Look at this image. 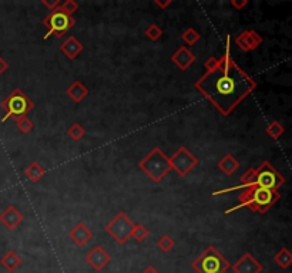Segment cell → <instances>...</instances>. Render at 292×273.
Listing matches in <instances>:
<instances>
[{"label":"cell","instance_id":"cell-1","mask_svg":"<svg viewBox=\"0 0 292 273\" xmlns=\"http://www.w3.org/2000/svg\"><path fill=\"white\" fill-rule=\"evenodd\" d=\"M225 54L208 57L206 73L196 81V90L224 117L229 116L257 88V83L231 57V36H227Z\"/></svg>","mask_w":292,"mask_h":273},{"label":"cell","instance_id":"cell-2","mask_svg":"<svg viewBox=\"0 0 292 273\" xmlns=\"http://www.w3.org/2000/svg\"><path fill=\"white\" fill-rule=\"evenodd\" d=\"M279 198L281 195L278 194V191H271L260 187H248L241 189V194L238 196L239 205L227 209L225 215H229L241 208H248L258 213H267L279 201Z\"/></svg>","mask_w":292,"mask_h":273},{"label":"cell","instance_id":"cell-3","mask_svg":"<svg viewBox=\"0 0 292 273\" xmlns=\"http://www.w3.org/2000/svg\"><path fill=\"white\" fill-rule=\"evenodd\" d=\"M138 167L153 182H157V184L164 180V177L168 172L173 171L170 165V158L157 147L151 149L150 152L142 158L138 162Z\"/></svg>","mask_w":292,"mask_h":273},{"label":"cell","instance_id":"cell-4","mask_svg":"<svg viewBox=\"0 0 292 273\" xmlns=\"http://www.w3.org/2000/svg\"><path fill=\"white\" fill-rule=\"evenodd\" d=\"M197 273H225L231 269V263L214 246H207L198 258L191 263Z\"/></svg>","mask_w":292,"mask_h":273},{"label":"cell","instance_id":"cell-5","mask_svg":"<svg viewBox=\"0 0 292 273\" xmlns=\"http://www.w3.org/2000/svg\"><path fill=\"white\" fill-rule=\"evenodd\" d=\"M0 107L5 111V116L2 117V121L5 123V121H8L9 118L16 120L19 117H26L34 108V102L20 88H15L3 100Z\"/></svg>","mask_w":292,"mask_h":273},{"label":"cell","instance_id":"cell-6","mask_svg":"<svg viewBox=\"0 0 292 273\" xmlns=\"http://www.w3.org/2000/svg\"><path fill=\"white\" fill-rule=\"evenodd\" d=\"M43 24L47 27V33L44 36V40H47L52 36H56L57 39H62L64 34L76 24V20L73 16L66 15L57 8L43 19Z\"/></svg>","mask_w":292,"mask_h":273},{"label":"cell","instance_id":"cell-7","mask_svg":"<svg viewBox=\"0 0 292 273\" xmlns=\"http://www.w3.org/2000/svg\"><path fill=\"white\" fill-rule=\"evenodd\" d=\"M285 184L284 175L276 170L275 167L269 164L268 161H264L262 164L255 168V182L254 187L265 188L271 191H278Z\"/></svg>","mask_w":292,"mask_h":273},{"label":"cell","instance_id":"cell-8","mask_svg":"<svg viewBox=\"0 0 292 273\" xmlns=\"http://www.w3.org/2000/svg\"><path fill=\"white\" fill-rule=\"evenodd\" d=\"M134 227L135 224L127 216L126 212H119V213L104 227V231L110 235L111 238L119 243V245H124V243L131 238Z\"/></svg>","mask_w":292,"mask_h":273},{"label":"cell","instance_id":"cell-9","mask_svg":"<svg viewBox=\"0 0 292 273\" xmlns=\"http://www.w3.org/2000/svg\"><path fill=\"white\" fill-rule=\"evenodd\" d=\"M170 165L178 177H187L198 165V158L187 147H180L170 156Z\"/></svg>","mask_w":292,"mask_h":273},{"label":"cell","instance_id":"cell-10","mask_svg":"<svg viewBox=\"0 0 292 273\" xmlns=\"http://www.w3.org/2000/svg\"><path fill=\"white\" fill-rule=\"evenodd\" d=\"M86 262L91 266V269L94 272H100V270H103L104 267H107V265L110 263L111 256L103 246L97 245L86 255Z\"/></svg>","mask_w":292,"mask_h":273},{"label":"cell","instance_id":"cell-11","mask_svg":"<svg viewBox=\"0 0 292 273\" xmlns=\"http://www.w3.org/2000/svg\"><path fill=\"white\" fill-rule=\"evenodd\" d=\"M235 44L239 50L244 53L254 51L262 44V37L255 30H244L241 31L235 39Z\"/></svg>","mask_w":292,"mask_h":273},{"label":"cell","instance_id":"cell-12","mask_svg":"<svg viewBox=\"0 0 292 273\" xmlns=\"http://www.w3.org/2000/svg\"><path fill=\"white\" fill-rule=\"evenodd\" d=\"M231 269L234 270V273H261L264 267L251 253H244L231 266Z\"/></svg>","mask_w":292,"mask_h":273},{"label":"cell","instance_id":"cell-13","mask_svg":"<svg viewBox=\"0 0 292 273\" xmlns=\"http://www.w3.org/2000/svg\"><path fill=\"white\" fill-rule=\"evenodd\" d=\"M69 238H70V241L74 245L83 248V246H86L87 243L94 238V234H93V231L87 227L84 222H79L76 227H73L69 231Z\"/></svg>","mask_w":292,"mask_h":273},{"label":"cell","instance_id":"cell-14","mask_svg":"<svg viewBox=\"0 0 292 273\" xmlns=\"http://www.w3.org/2000/svg\"><path fill=\"white\" fill-rule=\"evenodd\" d=\"M23 213L19 211L15 205H9L8 208L0 213V224H3V227L8 228L9 231L16 229L23 222Z\"/></svg>","mask_w":292,"mask_h":273},{"label":"cell","instance_id":"cell-15","mask_svg":"<svg viewBox=\"0 0 292 273\" xmlns=\"http://www.w3.org/2000/svg\"><path fill=\"white\" fill-rule=\"evenodd\" d=\"M197 60L196 54L188 50L185 46H181L173 56H171V62L180 69V70L185 71L191 67V64H194Z\"/></svg>","mask_w":292,"mask_h":273},{"label":"cell","instance_id":"cell-16","mask_svg":"<svg viewBox=\"0 0 292 273\" xmlns=\"http://www.w3.org/2000/svg\"><path fill=\"white\" fill-rule=\"evenodd\" d=\"M59 50H60V53L66 56L69 60H74V59H77V57L81 54V51L84 50V46H83L81 41H79L74 36H70V37L66 39V41H63V43L59 46Z\"/></svg>","mask_w":292,"mask_h":273},{"label":"cell","instance_id":"cell-17","mask_svg":"<svg viewBox=\"0 0 292 273\" xmlns=\"http://www.w3.org/2000/svg\"><path fill=\"white\" fill-rule=\"evenodd\" d=\"M66 94L70 97L73 101L79 104V102L83 101L87 95H88V88H87L80 80H74L70 86H69V88L66 90Z\"/></svg>","mask_w":292,"mask_h":273},{"label":"cell","instance_id":"cell-18","mask_svg":"<svg viewBox=\"0 0 292 273\" xmlns=\"http://www.w3.org/2000/svg\"><path fill=\"white\" fill-rule=\"evenodd\" d=\"M22 265V258L17 255L15 250H8L2 258H0V266L6 269L8 272H15Z\"/></svg>","mask_w":292,"mask_h":273},{"label":"cell","instance_id":"cell-19","mask_svg":"<svg viewBox=\"0 0 292 273\" xmlns=\"http://www.w3.org/2000/svg\"><path fill=\"white\" fill-rule=\"evenodd\" d=\"M218 168L227 177H231V175H234L239 170V161L232 154H227V155L222 156L221 159L218 161Z\"/></svg>","mask_w":292,"mask_h":273},{"label":"cell","instance_id":"cell-20","mask_svg":"<svg viewBox=\"0 0 292 273\" xmlns=\"http://www.w3.org/2000/svg\"><path fill=\"white\" fill-rule=\"evenodd\" d=\"M24 175H26V178L29 181H32V182H39L44 175H46V170L40 165V162L37 161H33L32 164H29L26 167V170H24Z\"/></svg>","mask_w":292,"mask_h":273},{"label":"cell","instance_id":"cell-21","mask_svg":"<svg viewBox=\"0 0 292 273\" xmlns=\"http://www.w3.org/2000/svg\"><path fill=\"white\" fill-rule=\"evenodd\" d=\"M274 260H275V263L279 266V267H282V269H288V267L292 265L291 250H288L286 248H282V249L279 250L275 256H274Z\"/></svg>","mask_w":292,"mask_h":273},{"label":"cell","instance_id":"cell-22","mask_svg":"<svg viewBox=\"0 0 292 273\" xmlns=\"http://www.w3.org/2000/svg\"><path fill=\"white\" fill-rule=\"evenodd\" d=\"M265 133H267V135L271 137L272 140H278V138H279V137H282V134L285 133V128H284V125L275 120V121H271V123L267 125Z\"/></svg>","mask_w":292,"mask_h":273},{"label":"cell","instance_id":"cell-23","mask_svg":"<svg viewBox=\"0 0 292 273\" xmlns=\"http://www.w3.org/2000/svg\"><path fill=\"white\" fill-rule=\"evenodd\" d=\"M67 137H70L73 141H80L84 138V135H86V128L83 127V125L80 124V123H74V124H71L69 128H67Z\"/></svg>","mask_w":292,"mask_h":273},{"label":"cell","instance_id":"cell-24","mask_svg":"<svg viewBox=\"0 0 292 273\" xmlns=\"http://www.w3.org/2000/svg\"><path fill=\"white\" fill-rule=\"evenodd\" d=\"M181 39L187 46H194V44H197L198 40L201 39V36H200V33H198L196 29L188 27V29H185L184 33L181 34Z\"/></svg>","mask_w":292,"mask_h":273},{"label":"cell","instance_id":"cell-25","mask_svg":"<svg viewBox=\"0 0 292 273\" xmlns=\"http://www.w3.org/2000/svg\"><path fill=\"white\" fill-rule=\"evenodd\" d=\"M15 123H16V127L17 130L20 131L22 134H24V135H27L29 133H32L33 128H34V124H33V121L30 120V118L27 117H19L15 120Z\"/></svg>","mask_w":292,"mask_h":273},{"label":"cell","instance_id":"cell-26","mask_svg":"<svg viewBox=\"0 0 292 273\" xmlns=\"http://www.w3.org/2000/svg\"><path fill=\"white\" fill-rule=\"evenodd\" d=\"M157 246H158V249L161 250V252L168 253V252H171V250L174 249V246H175V241H174L170 235H163V236H161V238L157 241Z\"/></svg>","mask_w":292,"mask_h":273},{"label":"cell","instance_id":"cell-27","mask_svg":"<svg viewBox=\"0 0 292 273\" xmlns=\"http://www.w3.org/2000/svg\"><path fill=\"white\" fill-rule=\"evenodd\" d=\"M144 34H145V37L151 41H157V40L161 39V36H163V30H161V27L157 26L156 23H151L147 26V29L144 30Z\"/></svg>","mask_w":292,"mask_h":273},{"label":"cell","instance_id":"cell-28","mask_svg":"<svg viewBox=\"0 0 292 273\" xmlns=\"http://www.w3.org/2000/svg\"><path fill=\"white\" fill-rule=\"evenodd\" d=\"M149 235H150L149 229L144 227L142 224H135L134 229H133V234H131V238L135 239L138 243H141L149 238Z\"/></svg>","mask_w":292,"mask_h":273},{"label":"cell","instance_id":"cell-29","mask_svg":"<svg viewBox=\"0 0 292 273\" xmlns=\"http://www.w3.org/2000/svg\"><path fill=\"white\" fill-rule=\"evenodd\" d=\"M59 9H60L63 13H66V15L73 16L79 10V3L74 2V0H64L63 3H60Z\"/></svg>","mask_w":292,"mask_h":273},{"label":"cell","instance_id":"cell-30","mask_svg":"<svg viewBox=\"0 0 292 273\" xmlns=\"http://www.w3.org/2000/svg\"><path fill=\"white\" fill-rule=\"evenodd\" d=\"M60 0H55V2H48V0H41V5L44 6V8H47L50 12H53L56 9L60 6Z\"/></svg>","mask_w":292,"mask_h":273},{"label":"cell","instance_id":"cell-31","mask_svg":"<svg viewBox=\"0 0 292 273\" xmlns=\"http://www.w3.org/2000/svg\"><path fill=\"white\" fill-rule=\"evenodd\" d=\"M231 6L235 8L237 10H242L248 6V0H231Z\"/></svg>","mask_w":292,"mask_h":273},{"label":"cell","instance_id":"cell-32","mask_svg":"<svg viewBox=\"0 0 292 273\" xmlns=\"http://www.w3.org/2000/svg\"><path fill=\"white\" fill-rule=\"evenodd\" d=\"M173 5V0H167V2H160V0H154V6H157L158 9H161V10H166L168 6H171Z\"/></svg>","mask_w":292,"mask_h":273},{"label":"cell","instance_id":"cell-33","mask_svg":"<svg viewBox=\"0 0 292 273\" xmlns=\"http://www.w3.org/2000/svg\"><path fill=\"white\" fill-rule=\"evenodd\" d=\"M8 69H9L8 62H6V60H5V59H3V57L0 56V76H2V74H3L5 71L8 70Z\"/></svg>","mask_w":292,"mask_h":273},{"label":"cell","instance_id":"cell-34","mask_svg":"<svg viewBox=\"0 0 292 273\" xmlns=\"http://www.w3.org/2000/svg\"><path fill=\"white\" fill-rule=\"evenodd\" d=\"M141 273H160L157 270V269H156V267H154V266H147V267H145V269H144V270H142Z\"/></svg>","mask_w":292,"mask_h":273}]
</instances>
